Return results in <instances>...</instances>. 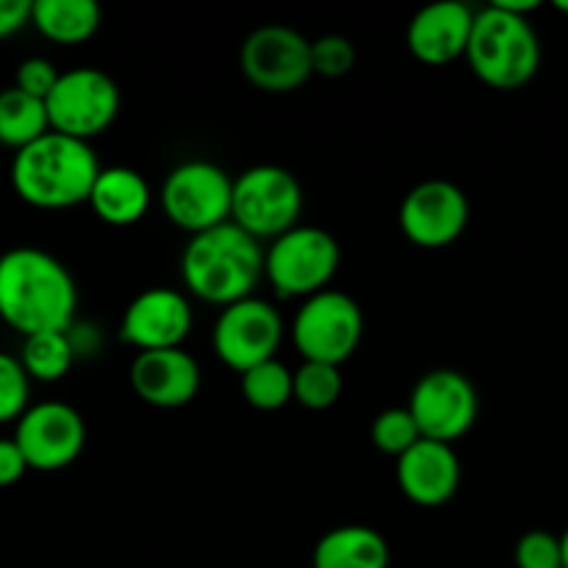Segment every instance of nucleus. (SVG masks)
<instances>
[{"label":"nucleus","mask_w":568,"mask_h":568,"mask_svg":"<svg viewBox=\"0 0 568 568\" xmlns=\"http://www.w3.org/2000/svg\"><path fill=\"white\" fill-rule=\"evenodd\" d=\"M78 311V286L55 255L14 247L0 255V320L22 338L67 333Z\"/></svg>","instance_id":"obj_1"},{"label":"nucleus","mask_w":568,"mask_h":568,"mask_svg":"<svg viewBox=\"0 0 568 568\" xmlns=\"http://www.w3.org/2000/svg\"><path fill=\"white\" fill-rule=\"evenodd\" d=\"M264 244L236 222L197 233L189 239L181 255L183 286L203 303L227 308L233 303L255 297L264 281Z\"/></svg>","instance_id":"obj_2"},{"label":"nucleus","mask_w":568,"mask_h":568,"mask_svg":"<svg viewBox=\"0 0 568 568\" xmlns=\"http://www.w3.org/2000/svg\"><path fill=\"white\" fill-rule=\"evenodd\" d=\"M100 170L92 144L50 131L14 155L11 186L33 209L67 211L89 203Z\"/></svg>","instance_id":"obj_3"},{"label":"nucleus","mask_w":568,"mask_h":568,"mask_svg":"<svg viewBox=\"0 0 568 568\" xmlns=\"http://www.w3.org/2000/svg\"><path fill=\"white\" fill-rule=\"evenodd\" d=\"M466 61L486 87L514 92L536 78L541 67V39L527 17L488 3L475 14Z\"/></svg>","instance_id":"obj_4"},{"label":"nucleus","mask_w":568,"mask_h":568,"mask_svg":"<svg viewBox=\"0 0 568 568\" xmlns=\"http://www.w3.org/2000/svg\"><path fill=\"white\" fill-rule=\"evenodd\" d=\"M342 266L336 236L320 225H297L266 244L264 277L281 300H308L331 288Z\"/></svg>","instance_id":"obj_5"},{"label":"nucleus","mask_w":568,"mask_h":568,"mask_svg":"<svg viewBox=\"0 0 568 568\" xmlns=\"http://www.w3.org/2000/svg\"><path fill=\"white\" fill-rule=\"evenodd\" d=\"M303 203V186L292 170L277 164H255L233 178L231 222H236L258 242H275L300 225Z\"/></svg>","instance_id":"obj_6"},{"label":"nucleus","mask_w":568,"mask_h":568,"mask_svg":"<svg viewBox=\"0 0 568 568\" xmlns=\"http://www.w3.org/2000/svg\"><path fill=\"white\" fill-rule=\"evenodd\" d=\"M364 311L349 294L325 288L303 300L292 320V344L303 361L342 366L358 353Z\"/></svg>","instance_id":"obj_7"},{"label":"nucleus","mask_w":568,"mask_h":568,"mask_svg":"<svg viewBox=\"0 0 568 568\" xmlns=\"http://www.w3.org/2000/svg\"><path fill=\"white\" fill-rule=\"evenodd\" d=\"M159 200L172 225L197 236L231 222L233 178L214 161H183L164 178Z\"/></svg>","instance_id":"obj_8"},{"label":"nucleus","mask_w":568,"mask_h":568,"mask_svg":"<svg viewBox=\"0 0 568 568\" xmlns=\"http://www.w3.org/2000/svg\"><path fill=\"white\" fill-rule=\"evenodd\" d=\"M50 116V131L92 142L109 131L120 114V87L109 72L98 67H75L61 72L59 83L44 100Z\"/></svg>","instance_id":"obj_9"},{"label":"nucleus","mask_w":568,"mask_h":568,"mask_svg":"<svg viewBox=\"0 0 568 568\" xmlns=\"http://www.w3.org/2000/svg\"><path fill=\"white\" fill-rule=\"evenodd\" d=\"M283 342V316L272 303L247 297L220 311L211 333L214 355L227 369L244 375L253 366L277 358Z\"/></svg>","instance_id":"obj_10"},{"label":"nucleus","mask_w":568,"mask_h":568,"mask_svg":"<svg viewBox=\"0 0 568 568\" xmlns=\"http://www.w3.org/2000/svg\"><path fill=\"white\" fill-rule=\"evenodd\" d=\"M242 75L266 94H288L314 78L311 39L288 26H261L239 50Z\"/></svg>","instance_id":"obj_11"},{"label":"nucleus","mask_w":568,"mask_h":568,"mask_svg":"<svg viewBox=\"0 0 568 568\" xmlns=\"http://www.w3.org/2000/svg\"><path fill=\"white\" fill-rule=\"evenodd\" d=\"M408 410L419 425L422 438L455 444L475 427L480 414L477 388L464 372L433 369L416 381Z\"/></svg>","instance_id":"obj_12"},{"label":"nucleus","mask_w":568,"mask_h":568,"mask_svg":"<svg viewBox=\"0 0 568 568\" xmlns=\"http://www.w3.org/2000/svg\"><path fill=\"white\" fill-rule=\"evenodd\" d=\"M469 197L444 178L422 181L399 203V231L414 247L444 250L458 242L469 227Z\"/></svg>","instance_id":"obj_13"},{"label":"nucleus","mask_w":568,"mask_h":568,"mask_svg":"<svg viewBox=\"0 0 568 568\" xmlns=\"http://www.w3.org/2000/svg\"><path fill=\"white\" fill-rule=\"evenodd\" d=\"M17 447L33 471H61L81 458L87 447V422L67 403H39L22 414L14 430Z\"/></svg>","instance_id":"obj_14"},{"label":"nucleus","mask_w":568,"mask_h":568,"mask_svg":"<svg viewBox=\"0 0 568 568\" xmlns=\"http://www.w3.org/2000/svg\"><path fill=\"white\" fill-rule=\"evenodd\" d=\"M194 325L192 303L172 286H153L139 292L125 305L120 320V342L136 353L178 349Z\"/></svg>","instance_id":"obj_15"},{"label":"nucleus","mask_w":568,"mask_h":568,"mask_svg":"<svg viewBox=\"0 0 568 568\" xmlns=\"http://www.w3.org/2000/svg\"><path fill=\"white\" fill-rule=\"evenodd\" d=\"M131 388L144 405L161 410L186 408L197 399L203 386V369L197 358L178 349H155V353H136L131 372Z\"/></svg>","instance_id":"obj_16"},{"label":"nucleus","mask_w":568,"mask_h":568,"mask_svg":"<svg viewBox=\"0 0 568 568\" xmlns=\"http://www.w3.org/2000/svg\"><path fill=\"white\" fill-rule=\"evenodd\" d=\"M475 14L469 6L460 0H438L416 11L405 31V44L410 55L427 67H444L466 59L469 50Z\"/></svg>","instance_id":"obj_17"},{"label":"nucleus","mask_w":568,"mask_h":568,"mask_svg":"<svg viewBox=\"0 0 568 568\" xmlns=\"http://www.w3.org/2000/svg\"><path fill=\"white\" fill-rule=\"evenodd\" d=\"M460 458L453 444L422 438L397 458V486L419 508H442L458 494Z\"/></svg>","instance_id":"obj_18"},{"label":"nucleus","mask_w":568,"mask_h":568,"mask_svg":"<svg viewBox=\"0 0 568 568\" xmlns=\"http://www.w3.org/2000/svg\"><path fill=\"white\" fill-rule=\"evenodd\" d=\"M153 194L142 172L131 166H105L94 181L89 205L94 216L109 227H131L144 220L150 211Z\"/></svg>","instance_id":"obj_19"},{"label":"nucleus","mask_w":568,"mask_h":568,"mask_svg":"<svg viewBox=\"0 0 568 568\" xmlns=\"http://www.w3.org/2000/svg\"><path fill=\"white\" fill-rule=\"evenodd\" d=\"M392 549L381 530L366 525L333 527L316 541L311 568H388Z\"/></svg>","instance_id":"obj_20"},{"label":"nucleus","mask_w":568,"mask_h":568,"mask_svg":"<svg viewBox=\"0 0 568 568\" xmlns=\"http://www.w3.org/2000/svg\"><path fill=\"white\" fill-rule=\"evenodd\" d=\"M103 11L94 0H33L31 26L55 44H83L98 33Z\"/></svg>","instance_id":"obj_21"},{"label":"nucleus","mask_w":568,"mask_h":568,"mask_svg":"<svg viewBox=\"0 0 568 568\" xmlns=\"http://www.w3.org/2000/svg\"><path fill=\"white\" fill-rule=\"evenodd\" d=\"M50 133V116L44 100L31 98L22 89L9 87L0 92V144L17 150L33 144Z\"/></svg>","instance_id":"obj_22"},{"label":"nucleus","mask_w":568,"mask_h":568,"mask_svg":"<svg viewBox=\"0 0 568 568\" xmlns=\"http://www.w3.org/2000/svg\"><path fill=\"white\" fill-rule=\"evenodd\" d=\"M20 364L28 377L39 383H55L75 364V342L67 333H37L22 342Z\"/></svg>","instance_id":"obj_23"},{"label":"nucleus","mask_w":568,"mask_h":568,"mask_svg":"<svg viewBox=\"0 0 568 568\" xmlns=\"http://www.w3.org/2000/svg\"><path fill=\"white\" fill-rule=\"evenodd\" d=\"M239 377H242V383H239L242 397L250 408L275 414V410L294 403V372L283 361L272 358L266 364L253 366V369H247Z\"/></svg>","instance_id":"obj_24"},{"label":"nucleus","mask_w":568,"mask_h":568,"mask_svg":"<svg viewBox=\"0 0 568 568\" xmlns=\"http://www.w3.org/2000/svg\"><path fill=\"white\" fill-rule=\"evenodd\" d=\"M342 366L303 361V366L294 372V403L303 405L305 410L333 408L342 399Z\"/></svg>","instance_id":"obj_25"},{"label":"nucleus","mask_w":568,"mask_h":568,"mask_svg":"<svg viewBox=\"0 0 568 568\" xmlns=\"http://www.w3.org/2000/svg\"><path fill=\"white\" fill-rule=\"evenodd\" d=\"M372 444L375 449H381L383 455H392V458H403L414 444L422 442L419 425H416L414 414L405 408H386L372 419Z\"/></svg>","instance_id":"obj_26"},{"label":"nucleus","mask_w":568,"mask_h":568,"mask_svg":"<svg viewBox=\"0 0 568 568\" xmlns=\"http://www.w3.org/2000/svg\"><path fill=\"white\" fill-rule=\"evenodd\" d=\"M31 377L20 358L9 353H0V425L6 422H20L31 405Z\"/></svg>","instance_id":"obj_27"},{"label":"nucleus","mask_w":568,"mask_h":568,"mask_svg":"<svg viewBox=\"0 0 568 568\" xmlns=\"http://www.w3.org/2000/svg\"><path fill=\"white\" fill-rule=\"evenodd\" d=\"M355 61H358V50H355L353 39L342 37V33H325L320 39H311L314 75L344 78L355 70Z\"/></svg>","instance_id":"obj_28"},{"label":"nucleus","mask_w":568,"mask_h":568,"mask_svg":"<svg viewBox=\"0 0 568 568\" xmlns=\"http://www.w3.org/2000/svg\"><path fill=\"white\" fill-rule=\"evenodd\" d=\"M516 568H564L560 536L549 530H527L514 552Z\"/></svg>","instance_id":"obj_29"},{"label":"nucleus","mask_w":568,"mask_h":568,"mask_svg":"<svg viewBox=\"0 0 568 568\" xmlns=\"http://www.w3.org/2000/svg\"><path fill=\"white\" fill-rule=\"evenodd\" d=\"M59 78L61 72L55 70L53 61L42 59V55H31V59H26L17 67L14 87L22 89L26 94H31V98L48 100L50 92L55 89V83H59Z\"/></svg>","instance_id":"obj_30"},{"label":"nucleus","mask_w":568,"mask_h":568,"mask_svg":"<svg viewBox=\"0 0 568 568\" xmlns=\"http://www.w3.org/2000/svg\"><path fill=\"white\" fill-rule=\"evenodd\" d=\"M28 471V460L14 438H0V488H9L22 480Z\"/></svg>","instance_id":"obj_31"},{"label":"nucleus","mask_w":568,"mask_h":568,"mask_svg":"<svg viewBox=\"0 0 568 568\" xmlns=\"http://www.w3.org/2000/svg\"><path fill=\"white\" fill-rule=\"evenodd\" d=\"M31 0H0V39L14 37L31 22Z\"/></svg>","instance_id":"obj_32"},{"label":"nucleus","mask_w":568,"mask_h":568,"mask_svg":"<svg viewBox=\"0 0 568 568\" xmlns=\"http://www.w3.org/2000/svg\"><path fill=\"white\" fill-rule=\"evenodd\" d=\"M494 6H499V9L510 11V14L516 17H527V20H530L532 11L541 9V0H494Z\"/></svg>","instance_id":"obj_33"},{"label":"nucleus","mask_w":568,"mask_h":568,"mask_svg":"<svg viewBox=\"0 0 568 568\" xmlns=\"http://www.w3.org/2000/svg\"><path fill=\"white\" fill-rule=\"evenodd\" d=\"M560 549H564V568H568V527L564 536H560Z\"/></svg>","instance_id":"obj_34"},{"label":"nucleus","mask_w":568,"mask_h":568,"mask_svg":"<svg viewBox=\"0 0 568 568\" xmlns=\"http://www.w3.org/2000/svg\"><path fill=\"white\" fill-rule=\"evenodd\" d=\"M552 9L560 14H568V0H552Z\"/></svg>","instance_id":"obj_35"}]
</instances>
